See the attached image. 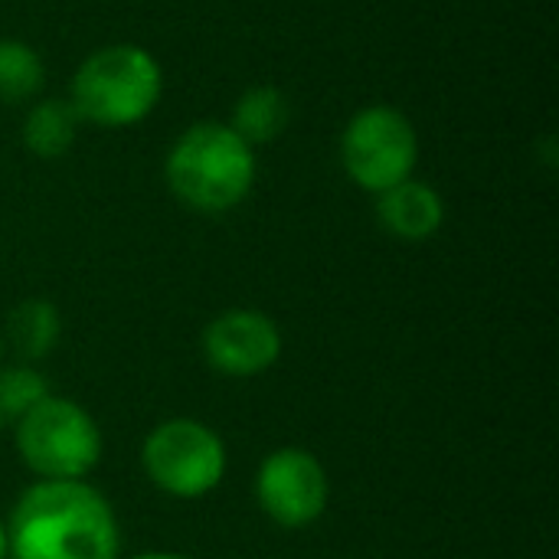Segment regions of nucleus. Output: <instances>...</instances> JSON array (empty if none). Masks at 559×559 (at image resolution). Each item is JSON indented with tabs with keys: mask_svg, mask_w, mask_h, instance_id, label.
I'll use <instances>...</instances> for the list:
<instances>
[{
	"mask_svg": "<svg viewBox=\"0 0 559 559\" xmlns=\"http://www.w3.org/2000/svg\"><path fill=\"white\" fill-rule=\"evenodd\" d=\"M3 527L7 559H121L115 508L88 481H33Z\"/></svg>",
	"mask_w": 559,
	"mask_h": 559,
	"instance_id": "nucleus-1",
	"label": "nucleus"
},
{
	"mask_svg": "<svg viewBox=\"0 0 559 559\" xmlns=\"http://www.w3.org/2000/svg\"><path fill=\"white\" fill-rule=\"evenodd\" d=\"M255 170L252 147L219 121L190 124L164 160V180L174 200L203 216H219L246 203Z\"/></svg>",
	"mask_w": 559,
	"mask_h": 559,
	"instance_id": "nucleus-2",
	"label": "nucleus"
},
{
	"mask_svg": "<svg viewBox=\"0 0 559 559\" xmlns=\"http://www.w3.org/2000/svg\"><path fill=\"white\" fill-rule=\"evenodd\" d=\"M160 95V62L138 43L95 49L79 62L69 85L72 111L95 128H131L157 108Z\"/></svg>",
	"mask_w": 559,
	"mask_h": 559,
	"instance_id": "nucleus-3",
	"label": "nucleus"
},
{
	"mask_svg": "<svg viewBox=\"0 0 559 559\" xmlns=\"http://www.w3.org/2000/svg\"><path fill=\"white\" fill-rule=\"evenodd\" d=\"M20 462L39 481H85L102 462V429L69 396L49 393L13 423Z\"/></svg>",
	"mask_w": 559,
	"mask_h": 559,
	"instance_id": "nucleus-4",
	"label": "nucleus"
},
{
	"mask_svg": "<svg viewBox=\"0 0 559 559\" xmlns=\"http://www.w3.org/2000/svg\"><path fill=\"white\" fill-rule=\"evenodd\" d=\"M226 442L200 419L177 416L157 423L141 442V468L147 481L177 501H200L226 478Z\"/></svg>",
	"mask_w": 559,
	"mask_h": 559,
	"instance_id": "nucleus-5",
	"label": "nucleus"
},
{
	"mask_svg": "<svg viewBox=\"0 0 559 559\" xmlns=\"http://www.w3.org/2000/svg\"><path fill=\"white\" fill-rule=\"evenodd\" d=\"M419 138L413 121L393 105L360 108L341 134L344 174L367 193H383L413 177Z\"/></svg>",
	"mask_w": 559,
	"mask_h": 559,
	"instance_id": "nucleus-6",
	"label": "nucleus"
},
{
	"mask_svg": "<svg viewBox=\"0 0 559 559\" xmlns=\"http://www.w3.org/2000/svg\"><path fill=\"white\" fill-rule=\"evenodd\" d=\"M328 501L331 481L314 452L285 445L262 459L255 472V504L272 524L305 531L324 518Z\"/></svg>",
	"mask_w": 559,
	"mask_h": 559,
	"instance_id": "nucleus-7",
	"label": "nucleus"
},
{
	"mask_svg": "<svg viewBox=\"0 0 559 559\" xmlns=\"http://www.w3.org/2000/svg\"><path fill=\"white\" fill-rule=\"evenodd\" d=\"M203 360L213 373L229 380H249L272 370L282 357V331L275 318L255 308H229L216 314L200 337Z\"/></svg>",
	"mask_w": 559,
	"mask_h": 559,
	"instance_id": "nucleus-8",
	"label": "nucleus"
},
{
	"mask_svg": "<svg viewBox=\"0 0 559 559\" xmlns=\"http://www.w3.org/2000/svg\"><path fill=\"white\" fill-rule=\"evenodd\" d=\"M377 219L393 239L426 242L442 229L445 203L436 187L409 177V180L377 193Z\"/></svg>",
	"mask_w": 559,
	"mask_h": 559,
	"instance_id": "nucleus-9",
	"label": "nucleus"
},
{
	"mask_svg": "<svg viewBox=\"0 0 559 559\" xmlns=\"http://www.w3.org/2000/svg\"><path fill=\"white\" fill-rule=\"evenodd\" d=\"M0 334L20 364H39L56 350L62 337V314L49 298H23L7 311Z\"/></svg>",
	"mask_w": 559,
	"mask_h": 559,
	"instance_id": "nucleus-10",
	"label": "nucleus"
},
{
	"mask_svg": "<svg viewBox=\"0 0 559 559\" xmlns=\"http://www.w3.org/2000/svg\"><path fill=\"white\" fill-rule=\"evenodd\" d=\"M288 121H292L288 95L282 88H275V85H252L236 98L229 128L249 147H255V144H269V141L282 138Z\"/></svg>",
	"mask_w": 559,
	"mask_h": 559,
	"instance_id": "nucleus-11",
	"label": "nucleus"
},
{
	"mask_svg": "<svg viewBox=\"0 0 559 559\" xmlns=\"http://www.w3.org/2000/svg\"><path fill=\"white\" fill-rule=\"evenodd\" d=\"M79 115L69 98H43L23 118V147L39 160H56L75 144Z\"/></svg>",
	"mask_w": 559,
	"mask_h": 559,
	"instance_id": "nucleus-12",
	"label": "nucleus"
},
{
	"mask_svg": "<svg viewBox=\"0 0 559 559\" xmlns=\"http://www.w3.org/2000/svg\"><path fill=\"white\" fill-rule=\"evenodd\" d=\"M46 82L43 56L23 39H0V105L29 102Z\"/></svg>",
	"mask_w": 559,
	"mask_h": 559,
	"instance_id": "nucleus-13",
	"label": "nucleus"
},
{
	"mask_svg": "<svg viewBox=\"0 0 559 559\" xmlns=\"http://www.w3.org/2000/svg\"><path fill=\"white\" fill-rule=\"evenodd\" d=\"M46 377L33 364H3L0 367V413L7 423H16L33 406H39L49 396Z\"/></svg>",
	"mask_w": 559,
	"mask_h": 559,
	"instance_id": "nucleus-14",
	"label": "nucleus"
},
{
	"mask_svg": "<svg viewBox=\"0 0 559 559\" xmlns=\"http://www.w3.org/2000/svg\"><path fill=\"white\" fill-rule=\"evenodd\" d=\"M557 154H559L557 138H554V134H550V138H544V154H540V157H544V164H547L550 170H554V167H557V164H559Z\"/></svg>",
	"mask_w": 559,
	"mask_h": 559,
	"instance_id": "nucleus-15",
	"label": "nucleus"
},
{
	"mask_svg": "<svg viewBox=\"0 0 559 559\" xmlns=\"http://www.w3.org/2000/svg\"><path fill=\"white\" fill-rule=\"evenodd\" d=\"M131 559H193V557H183V554H170V550H151V554H138V557Z\"/></svg>",
	"mask_w": 559,
	"mask_h": 559,
	"instance_id": "nucleus-16",
	"label": "nucleus"
},
{
	"mask_svg": "<svg viewBox=\"0 0 559 559\" xmlns=\"http://www.w3.org/2000/svg\"><path fill=\"white\" fill-rule=\"evenodd\" d=\"M0 559H7V527L0 521Z\"/></svg>",
	"mask_w": 559,
	"mask_h": 559,
	"instance_id": "nucleus-17",
	"label": "nucleus"
},
{
	"mask_svg": "<svg viewBox=\"0 0 559 559\" xmlns=\"http://www.w3.org/2000/svg\"><path fill=\"white\" fill-rule=\"evenodd\" d=\"M7 354H10V350H7V341H3V334H0V367L7 364Z\"/></svg>",
	"mask_w": 559,
	"mask_h": 559,
	"instance_id": "nucleus-18",
	"label": "nucleus"
},
{
	"mask_svg": "<svg viewBox=\"0 0 559 559\" xmlns=\"http://www.w3.org/2000/svg\"><path fill=\"white\" fill-rule=\"evenodd\" d=\"M7 429V419H3V413H0V432Z\"/></svg>",
	"mask_w": 559,
	"mask_h": 559,
	"instance_id": "nucleus-19",
	"label": "nucleus"
}]
</instances>
